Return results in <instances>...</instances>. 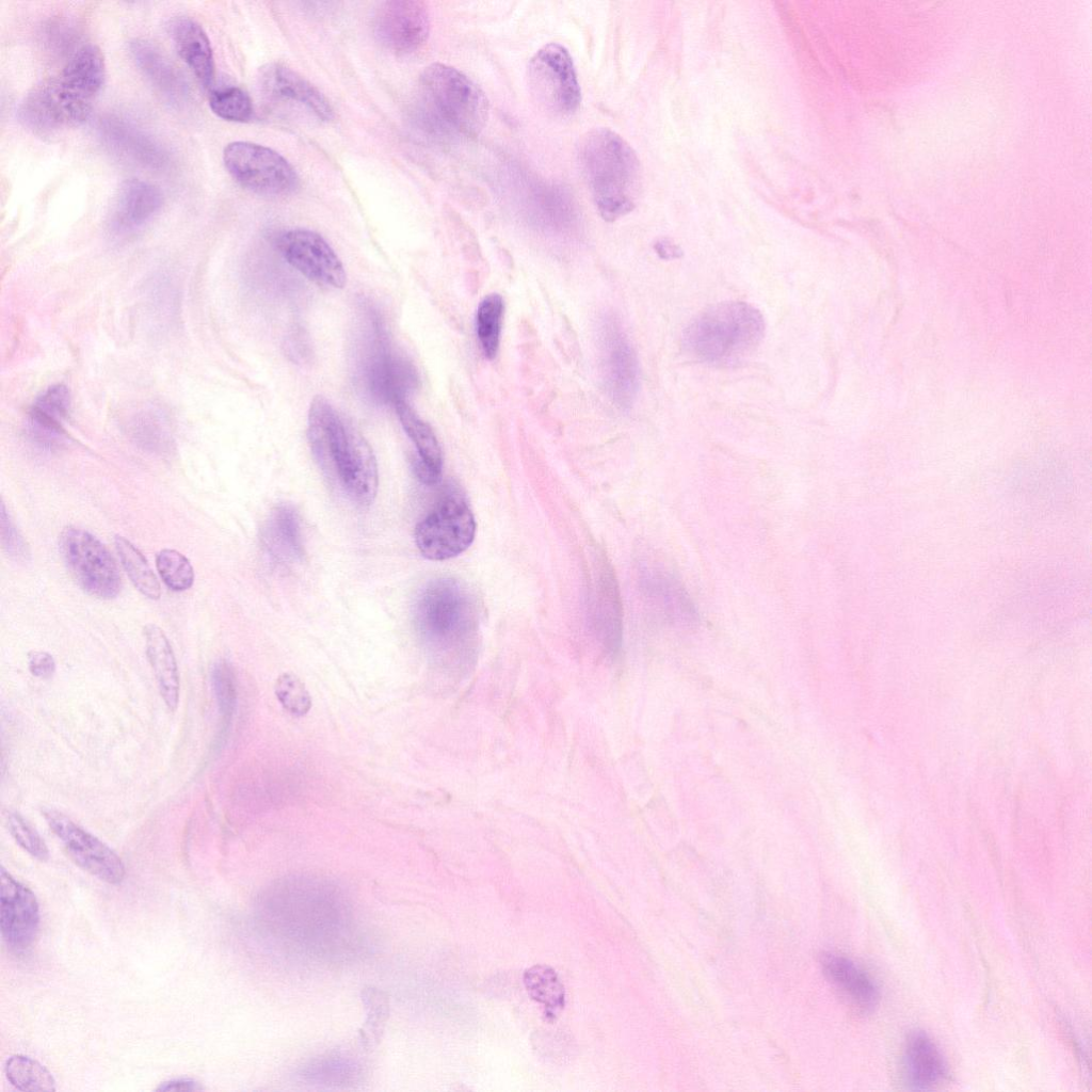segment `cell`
I'll use <instances>...</instances> for the list:
<instances>
[{
    "mask_svg": "<svg viewBox=\"0 0 1092 1092\" xmlns=\"http://www.w3.org/2000/svg\"><path fill=\"white\" fill-rule=\"evenodd\" d=\"M209 107L216 116L228 122H247L254 113L251 97L237 86L212 90L209 95Z\"/></svg>",
    "mask_w": 1092,
    "mask_h": 1092,
    "instance_id": "obj_35",
    "label": "cell"
},
{
    "mask_svg": "<svg viewBox=\"0 0 1092 1092\" xmlns=\"http://www.w3.org/2000/svg\"><path fill=\"white\" fill-rule=\"evenodd\" d=\"M170 33L179 57L200 84L209 89L214 80V59L203 27L191 17L178 16L171 21Z\"/></svg>",
    "mask_w": 1092,
    "mask_h": 1092,
    "instance_id": "obj_24",
    "label": "cell"
},
{
    "mask_svg": "<svg viewBox=\"0 0 1092 1092\" xmlns=\"http://www.w3.org/2000/svg\"><path fill=\"white\" fill-rule=\"evenodd\" d=\"M211 681L218 709L224 728H226L237 705L236 676L232 667L225 660L218 661L212 668Z\"/></svg>",
    "mask_w": 1092,
    "mask_h": 1092,
    "instance_id": "obj_37",
    "label": "cell"
},
{
    "mask_svg": "<svg viewBox=\"0 0 1092 1092\" xmlns=\"http://www.w3.org/2000/svg\"><path fill=\"white\" fill-rule=\"evenodd\" d=\"M656 251L664 259L675 258L679 255L678 247L668 241L658 242Z\"/></svg>",
    "mask_w": 1092,
    "mask_h": 1092,
    "instance_id": "obj_44",
    "label": "cell"
},
{
    "mask_svg": "<svg viewBox=\"0 0 1092 1092\" xmlns=\"http://www.w3.org/2000/svg\"><path fill=\"white\" fill-rule=\"evenodd\" d=\"M60 547L71 575L84 591L102 599L118 594L117 565L96 536L84 529L68 527L61 534Z\"/></svg>",
    "mask_w": 1092,
    "mask_h": 1092,
    "instance_id": "obj_11",
    "label": "cell"
},
{
    "mask_svg": "<svg viewBox=\"0 0 1092 1092\" xmlns=\"http://www.w3.org/2000/svg\"><path fill=\"white\" fill-rule=\"evenodd\" d=\"M475 534L476 521L467 501L460 493L450 491L416 525L414 537L424 558L444 561L465 551Z\"/></svg>",
    "mask_w": 1092,
    "mask_h": 1092,
    "instance_id": "obj_7",
    "label": "cell"
},
{
    "mask_svg": "<svg viewBox=\"0 0 1092 1092\" xmlns=\"http://www.w3.org/2000/svg\"><path fill=\"white\" fill-rule=\"evenodd\" d=\"M59 77L93 100L101 90L106 78L105 58L99 47L93 44L80 47L69 58Z\"/></svg>",
    "mask_w": 1092,
    "mask_h": 1092,
    "instance_id": "obj_29",
    "label": "cell"
},
{
    "mask_svg": "<svg viewBox=\"0 0 1092 1092\" xmlns=\"http://www.w3.org/2000/svg\"><path fill=\"white\" fill-rule=\"evenodd\" d=\"M28 665L31 674L38 678H49L55 672V661L47 652H31L28 655Z\"/></svg>",
    "mask_w": 1092,
    "mask_h": 1092,
    "instance_id": "obj_42",
    "label": "cell"
},
{
    "mask_svg": "<svg viewBox=\"0 0 1092 1092\" xmlns=\"http://www.w3.org/2000/svg\"><path fill=\"white\" fill-rule=\"evenodd\" d=\"M528 84L536 101L555 115H571L580 105L581 91L574 63L560 44H547L531 58Z\"/></svg>",
    "mask_w": 1092,
    "mask_h": 1092,
    "instance_id": "obj_10",
    "label": "cell"
},
{
    "mask_svg": "<svg viewBox=\"0 0 1092 1092\" xmlns=\"http://www.w3.org/2000/svg\"><path fill=\"white\" fill-rule=\"evenodd\" d=\"M262 542L277 564L288 565L301 560L304 555L301 524L292 507L280 504L271 512L262 530Z\"/></svg>",
    "mask_w": 1092,
    "mask_h": 1092,
    "instance_id": "obj_26",
    "label": "cell"
},
{
    "mask_svg": "<svg viewBox=\"0 0 1092 1092\" xmlns=\"http://www.w3.org/2000/svg\"><path fill=\"white\" fill-rule=\"evenodd\" d=\"M157 569L167 588L184 591L192 587L194 572L190 561L179 551L162 549L156 558Z\"/></svg>",
    "mask_w": 1092,
    "mask_h": 1092,
    "instance_id": "obj_36",
    "label": "cell"
},
{
    "mask_svg": "<svg viewBox=\"0 0 1092 1092\" xmlns=\"http://www.w3.org/2000/svg\"><path fill=\"white\" fill-rule=\"evenodd\" d=\"M578 159L595 206L606 221L630 212L640 188V164L629 144L608 128L580 140Z\"/></svg>",
    "mask_w": 1092,
    "mask_h": 1092,
    "instance_id": "obj_4",
    "label": "cell"
},
{
    "mask_svg": "<svg viewBox=\"0 0 1092 1092\" xmlns=\"http://www.w3.org/2000/svg\"><path fill=\"white\" fill-rule=\"evenodd\" d=\"M44 818L79 867L109 884L123 882L125 865L110 847L55 809H45Z\"/></svg>",
    "mask_w": 1092,
    "mask_h": 1092,
    "instance_id": "obj_12",
    "label": "cell"
},
{
    "mask_svg": "<svg viewBox=\"0 0 1092 1092\" xmlns=\"http://www.w3.org/2000/svg\"><path fill=\"white\" fill-rule=\"evenodd\" d=\"M1 541L4 550L12 559L19 562H27L29 560V546L12 523L4 503L1 504Z\"/></svg>",
    "mask_w": 1092,
    "mask_h": 1092,
    "instance_id": "obj_41",
    "label": "cell"
},
{
    "mask_svg": "<svg viewBox=\"0 0 1092 1092\" xmlns=\"http://www.w3.org/2000/svg\"><path fill=\"white\" fill-rule=\"evenodd\" d=\"M419 113L425 129L446 141L477 136L488 115L481 89L456 68L435 63L419 77Z\"/></svg>",
    "mask_w": 1092,
    "mask_h": 1092,
    "instance_id": "obj_3",
    "label": "cell"
},
{
    "mask_svg": "<svg viewBox=\"0 0 1092 1092\" xmlns=\"http://www.w3.org/2000/svg\"><path fill=\"white\" fill-rule=\"evenodd\" d=\"M132 430L136 438L152 447L166 440L163 419L155 411L138 414L132 421Z\"/></svg>",
    "mask_w": 1092,
    "mask_h": 1092,
    "instance_id": "obj_40",
    "label": "cell"
},
{
    "mask_svg": "<svg viewBox=\"0 0 1092 1092\" xmlns=\"http://www.w3.org/2000/svg\"><path fill=\"white\" fill-rule=\"evenodd\" d=\"M39 905L34 893L0 869V928L5 944L13 950H27L39 929Z\"/></svg>",
    "mask_w": 1092,
    "mask_h": 1092,
    "instance_id": "obj_16",
    "label": "cell"
},
{
    "mask_svg": "<svg viewBox=\"0 0 1092 1092\" xmlns=\"http://www.w3.org/2000/svg\"><path fill=\"white\" fill-rule=\"evenodd\" d=\"M765 319L741 301L714 304L697 314L682 333L685 351L696 360L729 366L750 356L765 335Z\"/></svg>",
    "mask_w": 1092,
    "mask_h": 1092,
    "instance_id": "obj_5",
    "label": "cell"
},
{
    "mask_svg": "<svg viewBox=\"0 0 1092 1092\" xmlns=\"http://www.w3.org/2000/svg\"><path fill=\"white\" fill-rule=\"evenodd\" d=\"M599 348L609 396L619 406H630L639 389V362L628 337L613 316L601 319Z\"/></svg>",
    "mask_w": 1092,
    "mask_h": 1092,
    "instance_id": "obj_13",
    "label": "cell"
},
{
    "mask_svg": "<svg viewBox=\"0 0 1092 1092\" xmlns=\"http://www.w3.org/2000/svg\"><path fill=\"white\" fill-rule=\"evenodd\" d=\"M255 917L264 935L310 959L341 962L363 949L352 902L327 878L289 874L272 881L257 896Z\"/></svg>",
    "mask_w": 1092,
    "mask_h": 1092,
    "instance_id": "obj_1",
    "label": "cell"
},
{
    "mask_svg": "<svg viewBox=\"0 0 1092 1092\" xmlns=\"http://www.w3.org/2000/svg\"><path fill=\"white\" fill-rule=\"evenodd\" d=\"M278 248L286 261L319 286L342 288L344 268L331 245L317 232L291 229L278 239Z\"/></svg>",
    "mask_w": 1092,
    "mask_h": 1092,
    "instance_id": "obj_14",
    "label": "cell"
},
{
    "mask_svg": "<svg viewBox=\"0 0 1092 1092\" xmlns=\"http://www.w3.org/2000/svg\"><path fill=\"white\" fill-rule=\"evenodd\" d=\"M523 980L529 996L543 1006L544 1016L555 1019L565 1006V990L555 969L534 965L526 969Z\"/></svg>",
    "mask_w": 1092,
    "mask_h": 1092,
    "instance_id": "obj_31",
    "label": "cell"
},
{
    "mask_svg": "<svg viewBox=\"0 0 1092 1092\" xmlns=\"http://www.w3.org/2000/svg\"><path fill=\"white\" fill-rule=\"evenodd\" d=\"M260 84L271 97L300 103L321 121H331L334 116L324 95L290 67L278 63L262 67Z\"/></svg>",
    "mask_w": 1092,
    "mask_h": 1092,
    "instance_id": "obj_21",
    "label": "cell"
},
{
    "mask_svg": "<svg viewBox=\"0 0 1092 1092\" xmlns=\"http://www.w3.org/2000/svg\"><path fill=\"white\" fill-rule=\"evenodd\" d=\"M904 1063L909 1082L915 1089L931 1088L947 1074L943 1055L922 1031H914L908 1037Z\"/></svg>",
    "mask_w": 1092,
    "mask_h": 1092,
    "instance_id": "obj_28",
    "label": "cell"
},
{
    "mask_svg": "<svg viewBox=\"0 0 1092 1092\" xmlns=\"http://www.w3.org/2000/svg\"><path fill=\"white\" fill-rule=\"evenodd\" d=\"M115 547L122 565L133 585L144 596L158 599L161 595L160 584L141 551L121 535L115 536Z\"/></svg>",
    "mask_w": 1092,
    "mask_h": 1092,
    "instance_id": "obj_33",
    "label": "cell"
},
{
    "mask_svg": "<svg viewBox=\"0 0 1092 1092\" xmlns=\"http://www.w3.org/2000/svg\"><path fill=\"white\" fill-rule=\"evenodd\" d=\"M161 191L138 178L125 180L115 197L111 224L116 232H130L149 222L162 207Z\"/></svg>",
    "mask_w": 1092,
    "mask_h": 1092,
    "instance_id": "obj_20",
    "label": "cell"
},
{
    "mask_svg": "<svg viewBox=\"0 0 1092 1092\" xmlns=\"http://www.w3.org/2000/svg\"><path fill=\"white\" fill-rule=\"evenodd\" d=\"M395 406L404 431L416 447L412 461L414 473L423 484H436L441 478L443 454L433 430L405 400L397 401Z\"/></svg>",
    "mask_w": 1092,
    "mask_h": 1092,
    "instance_id": "obj_23",
    "label": "cell"
},
{
    "mask_svg": "<svg viewBox=\"0 0 1092 1092\" xmlns=\"http://www.w3.org/2000/svg\"><path fill=\"white\" fill-rule=\"evenodd\" d=\"M98 132L109 148L144 167L163 170L168 165L167 150L126 118L115 115L103 117L99 122Z\"/></svg>",
    "mask_w": 1092,
    "mask_h": 1092,
    "instance_id": "obj_18",
    "label": "cell"
},
{
    "mask_svg": "<svg viewBox=\"0 0 1092 1092\" xmlns=\"http://www.w3.org/2000/svg\"><path fill=\"white\" fill-rule=\"evenodd\" d=\"M363 1075L357 1060L340 1055L327 1054L303 1064L298 1076L311 1085L326 1087H350L357 1083Z\"/></svg>",
    "mask_w": 1092,
    "mask_h": 1092,
    "instance_id": "obj_30",
    "label": "cell"
},
{
    "mask_svg": "<svg viewBox=\"0 0 1092 1092\" xmlns=\"http://www.w3.org/2000/svg\"><path fill=\"white\" fill-rule=\"evenodd\" d=\"M819 962L825 978L854 1007L868 1011L877 1005L878 987L851 960L833 952H823Z\"/></svg>",
    "mask_w": 1092,
    "mask_h": 1092,
    "instance_id": "obj_25",
    "label": "cell"
},
{
    "mask_svg": "<svg viewBox=\"0 0 1092 1092\" xmlns=\"http://www.w3.org/2000/svg\"><path fill=\"white\" fill-rule=\"evenodd\" d=\"M275 694L282 706L293 716H304L311 706V700L304 684L296 676L285 673L275 685Z\"/></svg>",
    "mask_w": 1092,
    "mask_h": 1092,
    "instance_id": "obj_39",
    "label": "cell"
},
{
    "mask_svg": "<svg viewBox=\"0 0 1092 1092\" xmlns=\"http://www.w3.org/2000/svg\"><path fill=\"white\" fill-rule=\"evenodd\" d=\"M146 655L157 680L160 695L170 711H175L179 701V673L170 641L163 630L155 624L144 628Z\"/></svg>",
    "mask_w": 1092,
    "mask_h": 1092,
    "instance_id": "obj_27",
    "label": "cell"
},
{
    "mask_svg": "<svg viewBox=\"0 0 1092 1092\" xmlns=\"http://www.w3.org/2000/svg\"><path fill=\"white\" fill-rule=\"evenodd\" d=\"M517 190L520 209L527 220L539 229L564 234L576 226V205L572 195L561 186L520 178V188Z\"/></svg>",
    "mask_w": 1092,
    "mask_h": 1092,
    "instance_id": "obj_17",
    "label": "cell"
},
{
    "mask_svg": "<svg viewBox=\"0 0 1092 1092\" xmlns=\"http://www.w3.org/2000/svg\"><path fill=\"white\" fill-rule=\"evenodd\" d=\"M4 1073L13 1087L20 1091H55L51 1073L38 1061L25 1056L13 1055L5 1061Z\"/></svg>",
    "mask_w": 1092,
    "mask_h": 1092,
    "instance_id": "obj_32",
    "label": "cell"
},
{
    "mask_svg": "<svg viewBox=\"0 0 1092 1092\" xmlns=\"http://www.w3.org/2000/svg\"><path fill=\"white\" fill-rule=\"evenodd\" d=\"M130 54L146 79L173 105H182L189 98V84L177 67L152 43L134 39Z\"/></svg>",
    "mask_w": 1092,
    "mask_h": 1092,
    "instance_id": "obj_22",
    "label": "cell"
},
{
    "mask_svg": "<svg viewBox=\"0 0 1092 1092\" xmlns=\"http://www.w3.org/2000/svg\"><path fill=\"white\" fill-rule=\"evenodd\" d=\"M5 823L16 842L34 858L45 862L49 850L36 830L18 813L7 812Z\"/></svg>",
    "mask_w": 1092,
    "mask_h": 1092,
    "instance_id": "obj_38",
    "label": "cell"
},
{
    "mask_svg": "<svg viewBox=\"0 0 1092 1092\" xmlns=\"http://www.w3.org/2000/svg\"><path fill=\"white\" fill-rule=\"evenodd\" d=\"M373 32L389 51L408 54L418 50L430 32L427 5L417 0H390L380 3L373 16Z\"/></svg>",
    "mask_w": 1092,
    "mask_h": 1092,
    "instance_id": "obj_15",
    "label": "cell"
},
{
    "mask_svg": "<svg viewBox=\"0 0 1092 1092\" xmlns=\"http://www.w3.org/2000/svg\"><path fill=\"white\" fill-rule=\"evenodd\" d=\"M70 404L69 390L63 384L52 385L42 391L27 416V431L31 439L45 448L63 444L66 436L63 423L69 414Z\"/></svg>",
    "mask_w": 1092,
    "mask_h": 1092,
    "instance_id": "obj_19",
    "label": "cell"
},
{
    "mask_svg": "<svg viewBox=\"0 0 1092 1092\" xmlns=\"http://www.w3.org/2000/svg\"><path fill=\"white\" fill-rule=\"evenodd\" d=\"M311 453L330 483L350 501L368 505L379 485L376 460L364 436L325 399L316 396L308 412Z\"/></svg>",
    "mask_w": 1092,
    "mask_h": 1092,
    "instance_id": "obj_2",
    "label": "cell"
},
{
    "mask_svg": "<svg viewBox=\"0 0 1092 1092\" xmlns=\"http://www.w3.org/2000/svg\"><path fill=\"white\" fill-rule=\"evenodd\" d=\"M203 1087L192 1078H175L160 1083L157 1091H198Z\"/></svg>",
    "mask_w": 1092,
    "mask_h": 1092,
    "instance_id": "obj_43",
    "label": "cell"
},
{
    "mask_svg": "<svg viewBox=\"0 0 1092 1092\" xmlns=\"http://www.w3.org/2000/svg\"><path fill=\"white\" fill-rule=\"evenodd\" d=\"M224 165L243 188L264 196H284L299 186L292 165L275 150L245 141L226 145Z\"/></svg>",
    "mask_w": 1092,
    "mask_h": 1092,
    "instance_id": "obj_8",
    "label": "cell"
},
{
    "mask_svg": "<svg viewBox=\"0 0 1092 1092\" xmlns=\"http://www.w3.org/2000/svg\"><path fill=\"white\" fill-rule=\"evenodd\" d=\"M92 100L62 80L59 75L36 84L22 99L18 117L37 134H51L86 121Z\"/></svg>",
    "mask_w": 1092,
    "mask_h": 1092,
    "instance_id": "obj_9",
    "label": "cell"
},
{
    "mask_svg": "<svg viewBox=\"0 0 1092 1092\" xmlns=\"http://www.w3.org/2000/svg\"><path fill=\"white\" fill-rule=\"evenodd\" d=\"M502 316L503 300L497 293L485 296L477 309V336L488 359L494 358L498 352Z\"/></svg>",
    "mask_w": 1092,
    "mask_h": 1092,
    "instance_id": "obj_34",
    "label": "cell"
},
{
    "mask_svg": "<svg viewBox=\"0 0 1092 1092\" xmlns=\"http://www.w3.org/2000/svg\"><path fill=\"white\" fill-rule=\"evenodd\" d=\"M416 627L437 651L468 657L478 630V611L471 595L452 578L430 581L414 611Z\"/></svg>",
    "mask_w": 1092,
    "mask_h": 1092,
    "instance_id": "obj_6",
    "label": "cell"
}]
</instances>
